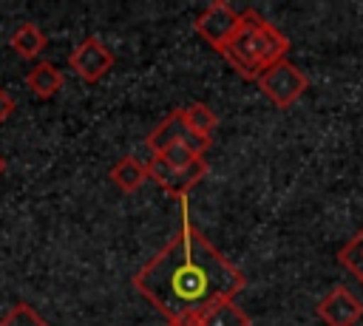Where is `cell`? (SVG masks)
<instances>
[{"mask_svg":"<svg viewBox=\"0 0 363 326\" xmlns=\"http://www.w3.org/2000/svg\"><path fill=\"white\" fill-rule=\"evenodd\" d=\"M244 286V272L193 224L187 198H182V224L176 235L133 275V289L164 320L184 312H207L216 303L233 300Z\"/></svg>","mask_w":363,"mask_h":326,"instance_id":"cell-1","label":"cell"},{"mask_svg":"<svg viewBox=\"0 0 363 326\" xmlns=\"http://www.w3.org/2000/svg\"><path fill=\"white\" fill-rule=\"evenodd\" d=\"M286 51H289L286 34L281 28H275L269 20H264L255 9H244L238 31L233 34V40L221 51V57L244 79L255 82L269 65L286 60Z\"/></svg>","mask_w":363,"mask_h":326,"instance_id":"cell-2","label":"cell"},{"mask_svg":"<svg viewBox=\"0 0 363 326\" xmlns=\"http://www.w3.org/2000/svg\"><path fill=\"white\" fill-rule=\"evenodd\" d=\"M255 82H258L261 94L275 108H292L303 96V91L309 88V77L289 60H281V62L269 65Z\"/></svg>","mask_w":363,"mask_h":326,"instance_id":"cell-3","label":"cell"},{"mask_svg":"<svg viewBox=\"0 0 363 326\" xmlns=\"http://www.w3.org/2000/svg\"><path fill=\"white\" fill-rule=\"evenodd\" d=\"M238 23H241V11H235L227 0H216L210 3L193 23L196 34L210 45L216 48L218 54L227 48V43L233 40V34L238 31Z\"/></svg>","mask_w":363,"mask_h":326,"instance_id":"cell-4","label":"cell"},{"mask_svg":"<svg viewBox=\"0 0 363 326\" xmlns=\"http://www.w3.org/2000/svg\"><path fill=\"white\" fill-rule=\"evenodd\" d=\"M207 176V162L204 159H196L190 167H184V170H176V167H170L162 156H153L150 162H147V179L156 184V187H162L167 196H173V198H187V193L201 181Z\"/></svg>","mask_w":363,"mask_h":326,"instance_id":"cell-5","label":"cell"},{"mask_svg":"<svg viewBox=\"0 0 363 326\" xmlns=\"http://www.w3.org/2000/svg\"><path fill=\"white\" fill-rule=\"evenodd\" d=\"M68 65L82 82H99L113 68V51L96 34H91L68 54Z\"/></svg>","mask_w":363,"mask_h":326,"instance_id":"cell-6","label":"cell"},{"mask_svg":"<svg viewBox=\"0 0 363 326\" xmlns=\"http://www.w3.org/2000/svg\"><path fill=\"white\" fill-rule=\"evenodd\" d=\"M315 315L326 326H357L363 317V303L346 286H335L318 300Z\"/></svg>","mask_w":363,"mask_h":326,"instance_id":"cell-7","label":"cell"},{"mask_svg":"<svg viewBox=\"0 0 363 326\" xmlns=\"http://www.w3.org/2000/svg\"><path fill=\"white\" fill-rule=\"evenodd\" d=\"M184 133H187V125H184V108H179V111L167 113V116L150 130V136H147V147H150L153 156H159V153L167 150L170 145L182 142Z\"/></svg>","mask_w":363,"mask_h":326,"instance_id":"cell-8","label":"cell"},{"mask_svg":"<svg viewBox=\"0 0 363 326\" xmlns=\"http://www.w3.org/2000/svg\"><path fill=\"white\" fill-rule=\"evenodd\" d=\"M62 82H65L62 71H60L57 65H51V62H37V65L28 68V74H26V85H28V91H31L37 99H51V96L62 88Z\"/></svg>","mask_w":363,"mask_h":326,"instance_id":"cell-9","label":"cell"},{"mask_svg":"<svg viewBox=\"0 0 363 326\" xmlns=\"http://www.w3.org/2000/svg\"><path fill=\"white\" fill-rule=\"evenodd\" d=\"M111 181L122 190V193H136L142 184H145V179H147V164L145 162H139L136 156H122L113 167H111Z\"/></svg>","mask_w":363,"mask_h":326,"instance_id":"cell-10","label":"cell"},{"mask_svg":"<svg viewBox=\"0 0 363 326\" xmlns=\"http://www.w3.org/2000/svg\"><path fill=\"white\" fill-rule=\"evenodd\" d=\"M9 43H11V48H14L20 57H26V60L40 57V54L45 51V45H48L43 28L34 26V23H23V26H17V28L11 31V40H9Z\"/></svg>","mask_w":363,"mask_h":326,"instance_id":"cell-11","label":"cell"},{"mask_svg":"<svg viewBox=\"0 0 363 326\" xmlns=\"http://www.w3.org/2000/svg\"><path fill=\"white\" fill-rule=\"evenodd\" d=\"M184 125H187V130H193V133L213 136V130H216V125H218V113H216L210 105H204V102H190V105L184 108Z\"/></svg>","mask_w":363,"mask_h":326,"instance_id":"cell-12","label":"cell"},{"mask_svg":"<svg viewBox=\"0 0 363 326\" xmlns=\"http://www.w3.org/2000/svg\"><path fill=\"white\" fill-rule=\"evenodd\" d=\"M204 326H250V317L235 300H224L207 312Z\"/></svg>","mask_w":363,"mask_h":326,"instance_id":"cell-13","label":"cell"},{"mask_svg":"<svg viewBox=\"0 0 363 326\" xmlns=\"http://www.w3.org/2000/svg\"><path fill=\"white\" fill-rule=\"evenodd\" d=\"M337 261L363 283V230H357V232L337 249Z\"/></svg>","mask_w":363,"mask_h":326,"instance_id":"cell-14","label":"cell"},{"mask_svg":"<svg viewBox=\"0 0 363 326\" xmlns=\"http://www.w3.org/2000/svg\"><path fill=\"white\" fill-rule=\"evenodd\" d=\"M0 326H51L34 306L28 303H14L3 317H0Z\"/></svg>","mask_w":363,"mask_h":326,"instance_id":"cell-15","label":"cell"},{"mask_svg":"<svg viewBox=\"0 0 363 326\" xmlns=\"http://www.w3.org/2000/svg\"><path fill=\"white\" fill-rule=\"evenodd\" d=\"M159 156H162V159H164L170 167H176V170H184V167H190V164L196 162V156H193V153H190V150H187L182 142L170 145V147H167V150H162Z\"/></svg>","mask_w":363,"mask_h":326,"instance_id":"cell-16","label":"cell"},{"mask_svg":"<svg viewBox=\"0 0 363 326\" xmlns=\"http://www.w3.org/2000/svg\"><path fill=\"white\" fill-rule=\"evenodd\" d=\"M182 145H184L196 159H204V153H207V150H210V145H213V136H201V133L187 130V133L182 136Z\"/></svg>","mask_w":363,"mask_h":326,"instance_id":"cell-17","label":"cell"},{"mask_svg":"<svg viewBox=\"0 0 363 326\" xmlns=\"http://www.w3.org/2000/svg\"><path fill=\"white\" fill-rule=\"evenodd\" d=\"M207 312H210V309H207ZM207 312H184V315L167 320V326H204Z\"/></svg>","mask_w":363,"mask_h":326,"instance_id":"cell-18","label":"cell"},{"mask_svg":"<svg viewBox=\"0 0 363 326\" xmlns=\"http://www.w3.org/2000/svg\"><path fill=\"white\" fill-rule=\"evenodd\" d=\"M11 111H14V99H11V96H9L3 88H0V125H3V122L11 116Z\"/></svg>","mask_w":363,"mask_h":326,"instance_id":"cell-19","label":"cell"},{"mask_svg":"<svg viewBox=\"0 0 363 326\" xmlns=\"http://www.w3.org/2000/svg\"><path fill=\"white\" fill-rule=\"evenodd\" d=\"M3 170H6V159L0 156V173H3Z\"/></svg>","mask_w":363,"mask_h":326,"instance_id":"cell-20","label":"cell"}]
</instances>
